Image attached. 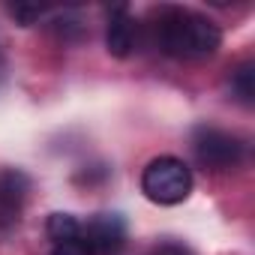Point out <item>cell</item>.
Returning <instances> with one entry per match:
<instances>
[{
  "label": "cell",
  "mask_w": 255,
  "mask_h": 255,
  "mask_svg": "<svg viewBox=\"0 0 255 255\" xmlns=\"http://www.w3.org/2000/svg\"><path fill=\"white\" fill-rule=\"evenodd\" d=\"M156 42L168 57L204 60L222 45V30L201 12L183 6H162L156 18Z\"/></svg>",
  "instance_id": "1"
},
{
  "label": "cell",
  "mask_w": 255,
  "mask_h": 255,
  "mask_svg": "<svg viewBox=\"0 0 255 255\" xmlns=\"http://www.w3.org/2000/svg\"><path fill=\"white\" fill-rule=\"evenodd\" d=\"M141 192L153 204H180L192 192V171L177 156H156L141 171Z\"/></svg>",
  "instance_id": "2"
},
{
  "label": "cell",
  "mask_w": 255,
  "mask_h": 255,
  "mask_svg": "<svg viewBox=\"0 0 255 255\" xmlns=\"http://www.w3.org/2000/svg\"><path fill=\"white\" fill-rule=\"evenodd\" d=\"M192 150H195L198 165H204L210 171L237 168L243 162V156H246V144L237 135H231L225 129H216V126H195Z\"/></svg>",
  "instance_id": "3"
},
{
  "label": "cell",
  "mask_w": 255,
  "mask_h": 255,
  "mask_svg": "<svg viewBox=\"0 0 255 255\" xmlns=\"http://www.w3.org/2000/svg\"><path fill=\"white\" fill-rule=\"evenodd\" d=\"M81 237L93 246V252H96V249L108 252V249H117V246L123 243L126 228H123V219H120V216H114V213H99V216L90 219V225H87V231H84Z\"/></svg>",
  "instance_id": "4"
},
{
  "label": "cell",
  "mask_w": 255,
  "mask_h": 255,
  "mask_svg": "<svg viewBox=\"0 0 255 255\" xmlns=\"http://www.w3.org/2000/svg\"><path fill=\"white\" fill-rule=\"evenodd\" d=\"M105 45L114 57H129L135 48V18L126 9H114L105 30Z\"/></svg>",
  "instance_id": "5"
},
{
  "label": "cell",
  "mask_w": 255,
  "mask_h": 255,
  "mask_svg": "<svg viewBox=\"0 0 255 255\" xmlns=\"http://www.w3.org/2000/svg\"><path fill=\"white\" fill-rule=\"evenodd\" d=\"M27 177L21 171H3L0 174V216L12 219L27 195Z\"/></svg>",
  "instance_id": "6"
},
{
  "label": "cell",
  "mask_w": 255,
  "mask_h": 255,
  "mask_svg": "<svg viewBox=\"0 0 255 255\" xmlns=\"http://www.w3.org/2000/svg\"><path fill=\"white\" fill-rule=\"evenodd\" d=\"M231 93L243 102V105H252L255 102V63H240L234 72H231Z\"/></svg>",
  "instance_id": "7"
},
{
  "label": "cell",
  "mask_w": 255,
  "mask_h": 255,
  "mask_svg": "<svg viewBox=\"0 0 255 255\" xmlns=\"http://www.w3.org/2000/svg\"><path fill=\"white\" fill-rule=\"evenodd\" d=\"M45 231H48V237H51L54 243H63V240L78 237V234H81V225H78V219L69 216V213H51Z\"/></svg>",
  "instance_id": "8"
},
{
  "label": "cell",
  "mask_w": 255,
  "mask_h": 255,
  "mask_svg": "<svg viewBox=\"0 0 255 255\" xmlns=\"http://www.w3.org/2000/svg\"><path fill=\"white\" fill-rule=\"evenodd\" d=\"M51 255H93V246L78 234V237H72V240H63V243H54V249H51Z\"/></svg>",
  "instance_id": "9"
},
{
  "label": "cell",
  "mask_w": 255,
  "mask_h": 255,
  "mask_svg": "<svg viewBox=\"0 0 255 255\" xmlns=\"http://www.w3.org/2000/svg\"><path fill=\"white\" fill-rule=\"evenodd\" d=\"M9 15H15L21 24H36V21L45 15V6H36V3H15V6H9Z\"/></svg>",
  "instance_id": "10"
},
{
  "label": "cell",
  "mask_w": 255,
  "mask_h": 255,
  "mask_svg": "<svg viewBox=\"0 0 255 255\" xmlns=\"http://www.w3.org/2000/svg\"><path fill=\"white\" fill-rule=\"evenodd\" d=\"M153 255H192V252L186 246H180V243H162V246L153 249Z\"/></svg>",
  "instance_id": "11"
}]
</instances>
